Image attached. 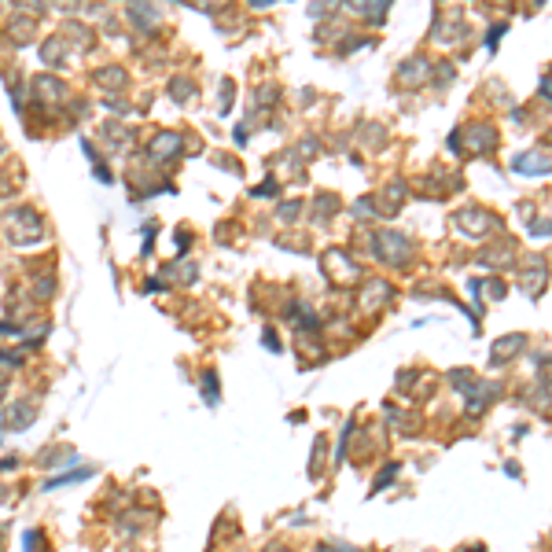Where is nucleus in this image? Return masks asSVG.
<instances>
[{
  "mask_svg": "<svg viewBox=\"0 0 552 552\" xmlns=\"http://www.w3.org/2000/svg\"><path fill=\"white\" fill-rule=\"evenodd\" d=\"M516 170H530V173H545L549 170V159H537V155H523V159H516Z\"/></svg>",
  "mask_w": 552,
  "mask_h": 552,
  "instance_id": "2",
  "label": "nucleus"
},
{
  "mask_svg": "<svg viewBox=\"0 0 552 552\" xmlns=\"http://www.w3.org/2000/svg\"><path fill=\"white\" fill-rule=\"evenodd\" d=\"M523 342H526L523 336H512V339H505V342H497V346H494V361H497V365H500V361H512V354L523 350Z\"/></svg>",
  "mask_w": 552,
  "mask_h": 552,
  "instance_id": "1",
  "label": "nucleus"
}]
</instances>
